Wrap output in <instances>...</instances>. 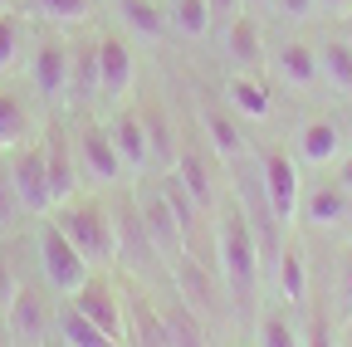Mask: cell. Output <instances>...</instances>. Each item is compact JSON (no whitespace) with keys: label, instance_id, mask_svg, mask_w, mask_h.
Instances as JSON below:
<instances>
[{"label":"cell","instance_id":"cell-1","mask_svg":"<svg viewBox=\"0 0 352 347\" xmlns=\"http://www.w3.org/2000/svg\"><path fill=\"white\" fill-rule=\"evenodd\" d=\"M215 265L230 284V298H250L254 284H259V245H254V225L245 215V201L240 196H220L215 205Z\"/></svg>","mask_w":352,"mask_h":347},{"label":"cell","instance_id":"cell-2","mask_svg":"<svg viewBox=\"0 0 352 347\" xmlns=\"http://www.w3.org/2000/svg\"><path fill=\"white\" fill-rule=\"evenodd\" d=\"M54 225L74 240V249L94 269H113L118 265V215H113V201L74 196V201L54 205Z\"/></svg>","mask_w":352,"mask_h":347},{"label":"cell","instance_id":"cell-3","mask_svg":"<svg viewBox=\"0 0 352 347\" xmlns=\"http://www.w3.org/2000/svg\"><path fill=\"white\" fill-rule=\"evenodd\" d=\"M34 259H39V274H44V289L69 298L88 284V274H94V265L74 249V240L54 225V215H39L34 225Z\"/></svg>","mask_w":352,"mask_h":347},{"label":"cell","instance_id":"cell-4","mask_svg":"<svg viewBox=\"0 0 352 347\" xmlns=\"http://www.w3.org/2000/svg\"><path fill=\"white\" fill-rule=\"evenodd\" d=\"M74 157H78V177L94 181L98 191L127 181V166L118 157V142L108 133V122H83L78 133H74Z\"/></svg>","mask_w":352,"mask_h":347},{"label":"cell","instance_id":"cell-5","mask_svg":"<svg viewBox=\"0 0 352 347\" xmlns=\"http://www.w3.org/2000/svg\"><path fill=\"white\" fill-rule=\"evenodd\" d=\"M259 181H264V196H270V210L284 230H294L298 221V201H303V177H298V161L279 147H264L259 152Z\"/></svg>","mask_w":352,"mask_h":347},{"label":"cell","instance_id":"cell-6","mask_svg":"<svg viewBox=\"0 0 352 347\" xmlns=\"http://www.w3.org/2000/svg\"><path fill=\"white\" fill-rule=\"evenodd\" d=\"M69 64H74V45L50 30V34H39L34 39V49H30V78H34V93L44 103H64L69 98Z\"/></svg>","mask_w":352,"mask_h":347},{"label":"cell","instance_id":"cell-7","mask_svg":"<svg viewBox=\"0 0 352 347\" xmlns=\"http://www.w3.org/2000/svg\"><path fill=\"white\" fill-rule=\"evenodd\" d=\"M6 157H10V181H15L20 210L34 215V221H39V215H50L54 210V196H50V171H44V142L34 137V142L15 147Z\"/></svg>","mask_w":352,"mask_h":347},{"label":"cell","instance_id":"cell-8","mask_svg":"<svg viewBox=\"0 0 352 347\" xmlns=\"http://www.w3.org/2000/svg\"><path fill=\"white\" fill-rule=\"evenodd\" d=\"M50 333H54V303H50V293L20 284L15 298H10V309H6V337H10V347H39Z\"/></svg>","mask_w":352,"mask_h":347},{"label":"cell","instance_id":"cell-9","mask_svg":"<svg viewBox=\"0 0 352 347\" xmlns=\"http://www.w3.org/2000/svg\"><path fill=\"white\" fill-rule=\"evenodd\" d=\"M138 210H142V225H147V235H152V249H157L162 265H171L176 254H186V230H182V221H176L171 201L162 196L157 177H152V186L138 191Z\"/></svg>","mask_w":352,"mask_h":347},{"label":"cell","instance_id":"cell-10","mask_svg":"<svg viewBox=\"0 0 352 347\" xmlns=\"http://www.w3.org/2000/svg\"><path fill=\"white\" fill-rule=\"evenodd\" d=\"M39 142H44L50 196H54V205H64V201H74V196H78V186H83V177H78V157H74V133H69L64 122H50Z\"/></svg>","mask_w":352,"mask_h":347},{"label":"cell","instance_id":"cell-11","mask_svg":"<svg viewBox=\"0 0 352 347\" xmlns=\"http://www.w3.org/2000/svg\"><path fill=\"white\" fill-rule=\"evenodd\" d=\"M166 269H171V284H176V293H182V303H186L201 323L220 313V303H215V274H210V265H206L201 254L186 249V254H176Z\"/></svg>","mask_w":352,"mask_h":347},{"label":"cell","instance_id":"cell-12","mask_svg":"<svg viewBox=\"0 0 352 347\" xmlns=\"http://www.w3.org/2000/svg\"><path fill=\"white\" fill-rule=\"evenodd\" d=\"M69 303L83 313V318H94L108 337H118V342H127V313H122V298H118V289L94 269L88 274V284L78 289V293H69Z\"/></svg>","mask_w":352,"mask_h":347},{"label":"cell","instance_id":"cell-13","mask_svg":"<svg viewBox=\"0 0 352 347\" xmlns=\"http://www.w3.org/2000/svg\"><path fill=\"white\" fill-rule=\"evenodd\" d=\"M113 215H118V265H127V269H152V265H162L157 249H152V235H147V225H142L138 196H122V201L113 205Z\"/></svg>","mask_w":352,"mask_h":347},{"label":"cell","instance_id":"cell-14","mask_svg":"<svg viewBox=\"0 0 352 347\" xmlns=\"http://www.w3.org/2000/svg\"><path fill=\"white\" fill-rule=\"evenodd\" d=\"M108 133H113L118 157H122V166H127V181H142L147 171H152V142H147L142 113L118 103V113H113V122H108Z\"/></svg>","mask_w":352,"mask_h":347},{"label":"cell","instance_id":"cell-15","mask_svg":"<svg viewBox=\"0 0 352 347\" xmlns=\"http://www.w3.org/2000/svg\"><path fill=\"white\" fill-rule=\"evenodd\" d=\"M98 74H103V103H122L138 83V54L122 34H98Z\"/></svg>","mask_w":352,"mask_h":347},{"label":"cell","instance_id":"cell-16","mask_svg":"<svg viewBox=\"0 0 352 347\" xmlns=\"http://www.w3.org/2000/svg\"><path fill=\"white\" fill-rule=\"evenodd\" d=\"M210 157H215L210 147H176V161L166 166V171H176V181L191 191V201L206 215H215V205H220V196H215V161Z\"/></svg>","mask_w":352,"mask_h":347},{"label":"cell","instance_id":"cell-17","mask_svg":"<svg viewBox=\"0 0 352 347\" xmlns=\"http://www.w3.org/2000/svg\"><path fill=\"white\" fill-rule=\"evenodd\" d=\"M270 69H274V78L284 83V89H298V93H308V89H318V83H323L318 49L308 45V39H284V45H274Z\"/></svg>","mask_w":352,"mask_h":347},{"label":"cell","instance_id":"cell-18","mask_svg":"<svg viewBox=\"0 0 352 347\" xmlns=\"http://www.w3.org/2000/svg\"><path fill=\"white\" fill-rule=\"evenodd\" d=\"M270 279H274V289H279V298L289 303V309H303V303H308V289H314V279H308V249H303L298 235H284Z\"/></svg>","mask_w":352,"mask_h":347},{"label":"cell","instance_id":"cell-19","mask_svg":"<svg viewBox=\"0 0 352 347\" xmlns=\"http://www.w3.org/2000/svg\"><path fill=\"white\" fill-rule=\"evenodd\" d=\"M196 117H201L206 147H210L220 161H240V157H245V133H240V117H235L226 103L201 98V103H196Z\"/></svg>","mask_w":352,"mask_h":347},{"label":"cell","instance_id":"cell-20","mask_svg":"<svg viewBox=\"0 0 352 347\" xmlns=\"http://www.w3.org/2000/svg\"><path fill=\"white\" fill-rule=\"evenodd\" d=\"M220 39H226V54L240 74H259V64L270 59L264 54V34H259V15L240 10L230 25H220Z\"/></svg>","mask_w":352,"mask_h":347},{"label":"cell","instance_id":"cell-21","mask_svg":"<svg viewBox=\"0 0 352 347\" xmlns=\"http://www.w3.org/2000/svg\"><path fill=\"white\" fill-rule=\"evenodd\" d=\"M220 103H226L240 122H264L274 113V98H270V89H264V78L259 74H240V69L226 78V98Z\"/></svg>","mask_w":352,"mask_h":347},{"label":"cell","instance_id":"cell-22","mask_svg":"<svg viewBox=\"0 0 352 347\" xmlns=\"http://www.w3.org/2000/svg\"><path fill=\"white\" fill-rule=\"evenodd\" d=\"M298 215H303L308 225H318V230H333V225H342L347 215H352V196H347L338 181H318V186L303 191Z\"/></svg>","mask_w":352,"mask_h":347},{"label":"cell","instance_id":"cell-23","mask_svg":"<svg viewBox=\"0 0 352 347\" xmlns=\"http://www.w3.org/2000/svg\"><path fill=\"white\" fill-rule=\"evenodd\" d=\"M298 161L303 166H328L342 161V127L333 117H308L298 127Z\"/></svg>","mask_w":352,"mask_h":347},{"label":"cell","instance_id":"cell-24","mask_svg":"<svg viewBox=\"0 0 352 347\" xmlns=\"http://www.w3.org/2000/svg\"><path fill=\"white\" fill-rule=\"evenodd\" d=\"M54 337H59V347H127V342L108 337L94 318H83L69 298L54 303Z\"/></svg>","mask_w":352,"mask_h":347},{"label":"cell","instance_id":"cell-25","mask_svg":"<svg viewBox=\"0 0 352 347\" xmlns=\"http://www.w3.org/2000/svg\"><path fill=\"white\" fill-rule=\"evenodd\" d=\"M113 10H118L122 30L138 34V39H147V45L171 39V25H166V5H162V0H113Z\"/></svg>","mask_w":352,"mask_h":347},{"label":"cell","instance_id":"cell-26","mask_svg":"<svg viewBox=\"0 0 352 347\" xmlns=\"http://www.w3.org/2000/svg\"><path fill=\"white\" fill-rule=\"evenodd\" d=\"M103 98V74H98V39L74 45V64H69V103L88 108Z\"/></svg>","mask_w":352,"mask_h":347},{"label":"cell","instance_id":"cell-27","mask_svg":"<svg viewBox=\"0 0 352 347\" xmlns=\"http://www.w3.org/2000/svg\"><path fill=\"white\" fill-rule=\"evenodd\" d=\"M25 142H34V113L20 93L0 89V152H15Z\"/></svg>","mask_w":352,"mask_h":347},{"label":"cell","instance_id":"cell-28","mask_svg":"<svg viewBox=\"0 0 352 347\" xmlns=\"http://www.w3.org/2000/svg\"><path fill=\"white\" fill-rule=\"evenodd\" d=\"M318 49V74H323V83L333 93H342V98H352V45L342 34H328L323 45H314Z\"/></svg>","mask_w":352,"mask_h":347},{"label":"cell","instance_id":"cell-29","mask_svg":"<svg viewBox=\"0 0 352 347\" xmlns=\"http://www.w3.org/2000/svg\"><path fill=\"white\" fill-rule=\"evenodd\" d=\"M166 25H171V34H182V39H206L215 30L206 0H166Z\"/></svg>","mask_w":352,"mask_h":347},{"label":"cell","instance_id":"cell-30","mask_svg":"<svg viewBox=\"0 0 352 347\" xmlns=\"http://www.w3.org/2000/svg\"><path fill=\"white\" fill-rule=\"evenodd\" d=\"M142 113V127H147V142H152V171H166L176 161V142H171V127H166V113L152 108V103H138Z\"/></svg>","mask_w":352,"mask_h":347},{"label":"cell","instance_id":"cell-31","mask_svg":"<svg viewBox=\"0 0 352 347\" xmlns=\"http://www.w3.org/2000/svg\"><path fill=\"white\" fill-rule=\"evenodd\" d=\"M25 45H30V20L20 10H6L0 15V74H10L25 59Z\"/></svg>","mask_w":352,"mask_h":347},{"label":"cell","instance_id":"cell-32","mask_svg":"<svg viewBox=\"0 0 352 347\" xmlns=\"http://www.w3.org/2000/svg\"><path fill=\"white\" fill-rule=\"evenodd\" d=\"M30 10L50 25H88L98 15V0H30Z\"/></svg>","mask_w":352,"mask_h":347},{"label":"cell","instance_id":"cell-33","mask_svg":"<svg viewBox=\"0 0 352 347\" xmlns=\"http://www.w3.org/2000/svg\"><path fill=\"white\" fill-rule=\"evenodd\" d=\"M162 323H166V337L171 347H206V333H201V318L176 298V309H162Z\"/></svg>","mask_w":352,"mask_h":347},{"label":"cell","instance_id":"cell-34","mask_svg":"<svg viewBox=\"0 0 352 347\" xmlns=\"http://www.w3.org/2000/svg\"><path fill=\"white\" fill-rule=\"evenodd\" d=\"M259 342L264 347H303V328H298V318L274 309V313L259 318Z\"/></svg>","mask_w":352,"mask_h":347},{"label":"cell","instance_id":"cell-35","mask_svg":"<svg viewBox=\"0 0 352 347\" xmlns=\"http://www.w3.org/2000/svg\"><path fill=\"white\" fill-rule=\"evenodd\" d=\"M132 328H138V347H171L162 309H152L147 298H138V309H132Z\"/></svg>","mask_w":352,"mask_h":347},{"label":"cell","instance_id":"cell-36","mask_svg":"<svg viewBox=\"0 0 352 347\" xmlns=\"http://www.w3.org/2000/svg\"><path fill=\"white\" fill-rule=\"evenodd\" d=\"M298 328H303V347H338V337H333V313L323 309V303H318V309H308V318H303Z\"/></svg>","mask_w":352,"mask_h":347},{"label":"cell","instance_id":"cell-37","mask_svg":"<svg viewBox=\"0 0 352 347\" xmlns=\"http://www.w3.org/2000/svg\"><path fill=\"white\" fill-rule=\"evenodd\" d=\"M20 215H25V210H20V196H15V181H10V157L0 152V230L15 225Z\"/></svg>","mask_w":352,"mask_h":347},{"label":"cell","instance_id":"cell-38","mask_svg":"<svg viewBox=\"0 0 352 347\" xmlns=\"http://www.w3.org/2000/svg\"><path fill=\"white\" fill-rule=\"evenodd\" d=\"M270 10L279 20H308V15H318V0H270Z\"/></svg>","mask_w":352,"mask_h":347},{"label":"cell","instance_id":"cell-39","mask_svg":"<svg viewBox=\"0 0 352 347\" xmlns=\"http://www.w3.org/2000/svg\"><path fill=\"white\" fill-rule=\"evenodd\" d=\"M15 289H20V279H15V265H10V254L0 249V318H6V309H10Z\"/></svg>","mask_w":352,"mask_h":347},{"label":"cell","instance_id":"cell-40","mask_svg":"<svg viewBox=\"0 0 352 347\" xmlns=\"http://www.w3.org/2000/svg\"><path fill=\"white\" fill-rule=\"evenodd\" d=\"M206 5H210V25L220 30V25H230V20L245 10V0H206Z\"/></svg>","mask_w":352,"mask_h":347},{"label":"cell","instance_id":"cell-41","mask_svg":"<svg viewBox=\"0 0 352 347\" xmlns=\"http://www.w3.org/2000/svg\"><path fill=\"white\" fill-rule=\"evenodd\" d=\"M338 289H342V303L352 309V249H347V259H342V269H338Z\"/></svg>","mask_w":352,"mask_h":347},{"label":"cell","instance_id":"cell-42","mask_svg":"<svg viewBox=\"0 0 352 347\" xmlns=\"http://www.w3.org/2000/svg\"><path fill=\"white\" fill-rule=\"evenodd\" d=\"M333 181H338V186H342V191L352 196V152H347V157L338 161V177H333Z\"/></svg>","mask_w":352,"mask_h":347},{"label":"cell","instance_id":"cell-43","mask_svg":"<svg viewBox=\"0 0 352 347\" xmlns=\"http://www.w3.org/2000/svg\"><path fill=\"white\" fill-rule=\"evenodd\" d=\"M318 10H323V15H347L352 0H318Z\"/></svg>","mask_w":352,"mask_h":347},{"label":"cell","instance_id":"cell-44","mask_svg":"<svg viewBox=\"0 0 352 347\" xmlns=\"http://www.w3.org/2000/svg\"><path fill=\"white\" fill-rule=\"evenodd\" d=\"M338 34H342V39H347V45H352V10L342 15V30H338Z\"/></svg>","mask_w":352,"mask_h":347},{"label":"cell","instance_id":"cell-45","mask_svg":"<svg viewBox=\"0 0 352 347\" xmlns=\"http://www.w3.org/2000/svg\"><path fill=\"white\" fill-rule=\"evenodd\" d=\"M245 10H250V15H259V10H270V0H245Z\"/></svg>","mask_w":352,"mask_h":347},{"label":"cell","instance_id":"cell-46","mask_svg":"<svg viewBox=\"0 0 352 347\" xmlns=\"http://www.w3.org/2000/svg\"><path fill=\"white\" fill-rule=\"evenodd\" d=\"M6 10H15V0H0V15H6Z\"/></svg>","mask_w":352,"mask_h":347},{"label":"cell","instance_id":"cell-47","mask_svg":"<svg viewBox=\"0 0 352 347\" xmlns=\"http://www.w3.org/2000/svg\"><path fill=\"white\" fill-rule=\"evenodd\" d=\"M0 347H10V337H0Z\"/></svg>","mask_w":352,"mask_h":347},{"label":"cell","instance_id":"cell-48","mask_svg":"<svg viewBox=\"0 0 352 347\" xmlns=\"http://www.w3.org/2000/svg\"><path fill=\"white\" fill-rule=\"evenodd\" d=\"M347 347H352V342H347Z\"/></svg>","mask_w":352,"mask_h":347}]
</instances>
